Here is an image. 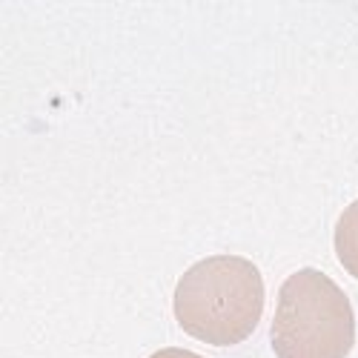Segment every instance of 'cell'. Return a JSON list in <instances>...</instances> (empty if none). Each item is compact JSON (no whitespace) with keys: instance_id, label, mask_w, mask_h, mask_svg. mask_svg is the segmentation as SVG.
Wrapping results in <instances>:
<instances>
[{"instance_id":"1","label":"cell","mask_w":358,"mask_h":358,"mask_svg":"<svg viewBox=\"0 0 358 358\" xmlns=\"http://www.w3.org/2000/svg\"><path fill=\"white\" fill-rule=\"evenodd\" d=\"M264 313V278L241 255L192 264L175 287V318L184 333L215 347L247 341Z\"/></svg>"},{"instance_id":"2","label":"cell","mask_w":358,"mask_h":358,"mask_svg":"<svg viewBox=\"0 0 358 358\" xmlns=\"http://www.w3.org/2000/svg\"><path fill=\"white\" fill-rule=\"evenodd\" d=\"M355 344V315L347 292L318 270L292 273L273 318L278 358H347Z\"/></svg>"},{"instance_id":"3","label":"cell","mask_w":358,"mask_h":358,"mask_svg":"<svg viewBox=\"0 0 358 358\" xmlns=\"http://www.w3.org/2000/svg\"><path fill=\"white\" fill-rule=\"evenodd\" d=\"M336 255L347 275L358 278V201H352L336 224Z\"/></svg>"},{"instance_id":"4","label":"cell","mask_w":358,"mask_h":358,"mask_svg":"<svg viewBox=\"0 0 358 358\" xmlns=\"http://www.w3.org/2000/svg\"><path fill=\"white\" fill-rule=\"evenodd\" d=\"M149 358H203L198 352H189L184 347H166V350H158L155 355H149Z\"/></svg>"}]
</instances>
